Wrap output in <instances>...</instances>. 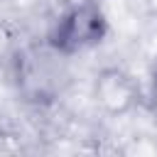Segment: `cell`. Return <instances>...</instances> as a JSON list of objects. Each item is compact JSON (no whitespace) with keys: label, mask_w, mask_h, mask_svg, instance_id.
<instances>
[{"label":"cell","mask_w":157,"mask_h":157,"mask_svg":"<svg viewBox=\"0 0 157 157\" xmlns=\"http://www.w3.org/2000/svg\"><path fill=\"white\" fill-rule=\"evenodd\" d=\"M108 15L98 0H81L66 7L47 34V47L56 56H76L98 47L108 37Z\"/></svg>","instance_id":"obj_1"},{"label":"cell","mask_w":157,"mask_h":157,"mask_svg":"<svg viewBox=\"0 0 157 157\" xmlns=\"http://www.w3.org/2000/svg\"><path fill=\"white\" fill-rule=\"evenodd\" d=\"M93 98L108 115H125L142 101V91L132 74L120 66H105L93 78Z\"/></svg>","instance_id":"obj_2"},{"label":"cell","mask_w":157,"mask_h":157,"mask_svg":"<svg viewBox=\"0 0 157 157\" xmlns=\"http://www.w3.org/2000/svg\"><path fill=\"white\" fill-rule=\"evenodd\" d=\"M150 98H152V105L157 108V66L152 69V76H150Z\"/></svg>","instance_id":"obj_3"}]
</instances>
